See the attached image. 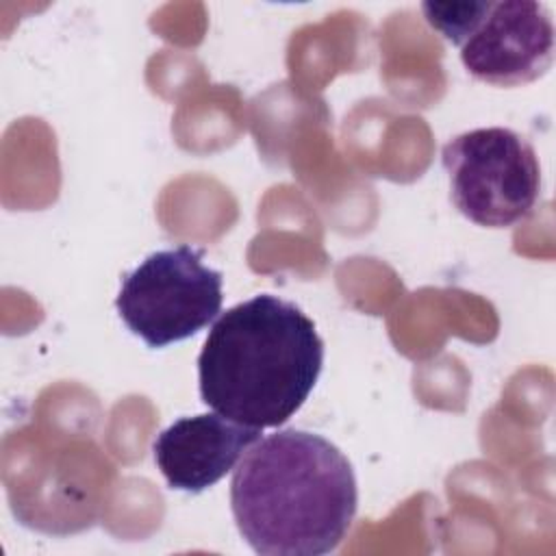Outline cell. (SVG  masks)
<instances>
[{"label":"cell","instance_id":"6da1fadb","mask_svg":"<svg viewBox=\"0 0 556 556\" xmlns=\"http://www.w3.org/2000/svg\"><path fill=\"white\" fill-rule=\"evenodd\" d=\"M356 504L350 460L308 430L285 428L261 437L232 469V517L261 556L334 552L354 521Z\"/></svg>","mask_w":556,"mask_h":556},{"label":"cell","instance_id":"7a4b0ae2","mask_svg":"<svg viewBox=\"0 0 556 556\" xmlns=\"http://www.w3.org/2000/svg\"><path fill=\"white\" fill-rule=\"evenodd\" d=\"M324 341L293 302L254 295L222 313L198 356L202 402L243 426L278 428L308 400Z\"/></svg>","mask_w":556,"mask_h":556},{"label":"cell","instance_id":"3957f363","mask_svg":"<svg viewBox=\"0 0 556 556\" xmlns=\"http://www.w3.org/2000/svg\"><path fill=\"white\" fill-rule=\"evenodd\" d=\"M426 22L452 46L480 83L521 87L541 78L554 61V22L534 0L424 2Z\"/></svg>","mask_w":556,"mask_h":556},{"label":"cell","instance_id":"277c9868","mask_svg":"<svg viewBox=\"0 0 556 556\" xmlns=\"http://www.w3.org/2000/svg\"><path fill=\"white\" fill-rule=\"evenodd\" d=\"M441 161L458 213L484 228L523 222L541 195V165L532 143L502 126L452 137Z\"/></svg>","mask_w":556,"mask_h":556},{"label":"cell","instance_id":"5b68a950","mask_svg":"<svg viewBox=\"0 0 556 556\" xmlns=\"http://www.w3.org/2000/svg\"><path fill=\"white\" fill-rule=\"evenodd\" d=\"M187 243L152 252L124 276L117 315L148 348L185 341L222 313L224 278Z\"/></svg>","mask_w":556,"mask_h":556},{"label":"cell","instance_id":"8992f818","mask_svg":"<svg viewBox=\"0 0 556 556\" xmlns=\"http://www.w3.org/2000/svg\"><path fill=\"white\" fill-rule=\"evenodd\" d=\"M258 439L261 428L213 410L176 419L156 434L152 454L172 489L202 493L232 471Z\"/></svg>","mask_w":556,"mask_h":556}]
</instances>
